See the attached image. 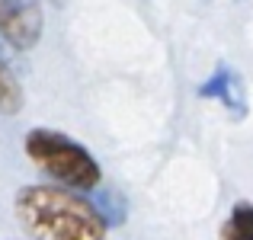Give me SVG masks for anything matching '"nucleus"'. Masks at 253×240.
Returning a JSON list of instances; mask_svg holds the SVG:
<instances>
[{"mask_svg":"<svg viewBox=\"0 0 253 240\" xmlns=\"http://www.w3.org/2000/svg\"><path fill=\"white\" fill-rule=\"evenodd\" d=\"M13 208L32 240H106L109 228L96 205L61 186H23Z\"/></svg>","mask_w":253,"mask_h":240,"instance_id":"nucleus-1","label":"nucleus"},{"mask_svg":"<svg viewBox=\"0 0 253 240\" xmlns=\"http://www.w3.org/2000/svg\"><path fill=\"white\" fill-rule=\"evenodd\" d=\"M29 160L45 173V176L64 183L68 189H96L103 170H99L96 157L84 148L81 141L61 135L51 128H32L23 141Z\"/></svg>","mask_w":253,"mask_h":240,"instance_id":"nucleus-2","label":"nucleus"},{"mask_svg":"<svg viewBox=\"0 0 253 240\" xmlns=\"http://www.w3.org/2000/svg\"><path fill=\"white\" fill-rule=\"evenodd\" d=\"M42 6L39 0H0V39L16 51L36 48L42 39Z\"/></svg>","mask_w":253,"mask_h":240,"instance_id":"nucleus-3","label":"nucleus"},{"mask_svg":"<svg viewBox=\"0 0 253 240\" xmlns=\"http://www.w3.org/2000/svg\"><path fill=\"white\" fill-rule=\"evenodd\" d=\"M199 96L202 99H218L234 119L247 116V93H244V83H241V77H237L234 68H224V64L215 68V74L199 86Z\"/></svg>","mask_w":253,"mask_h":240,"instance_id":"nucleus-4","label":"nucleus"},{"mask_svg":"<svg viewBox=\"0 0 253 240\" xmlns=\"http://www.w3.org/2000/svg\"><path fill=\"white\" fill-rule=\"evenodd\" d=\"M221 240H253V205L237 202L221 224Z\"/></svg>","mask_w":253,"mask_h":240,"instance_id":"nucleus-5","label":"nucleus"},{"mask_svg":"<svg viewBox=\"0 0 253 240\" xmlns=\"http://www.w3.org/2000/svg\"><path fill=\"white\" fill-rule=\"evenodd\" d=\"M19 109H23V86L10 64L0 58V116H16Z\"/></svg>","mask_w":253,"mask_h":240,"instance_id":"nucleus-6","label":"nucleus"}]
</instances>
